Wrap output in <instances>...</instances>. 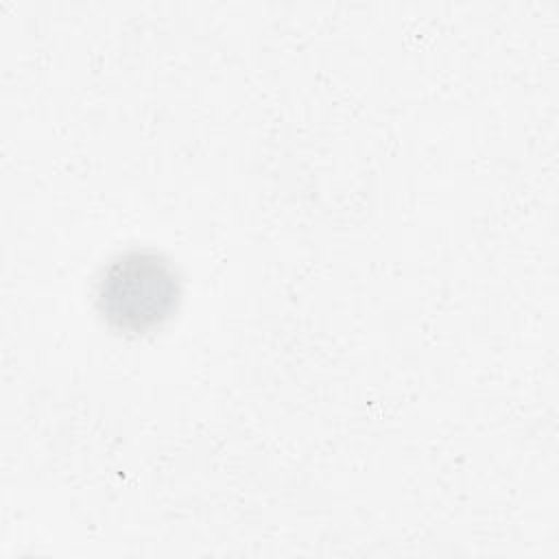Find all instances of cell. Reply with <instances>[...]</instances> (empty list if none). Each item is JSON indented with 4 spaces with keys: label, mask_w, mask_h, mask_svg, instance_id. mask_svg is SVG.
Here are the masks:
<instances>
[{
    "label": "cell",
    "mask_w": 559,
    "mask_h": 559,
    "mask_svg": "<svg viewBox=\"0 0 559 559\" xmlns=\"http://www.w3.org/2000/svg\"><path fill=\"white\" fill-rule=\"evenodd\" d=\"M179 295V277L170 262L155 251L133 249L103 269L96 306L116 330L142 334L173 314Z\"/></svg>",
    "instance_id": "cell-1"
}]
</instances>
